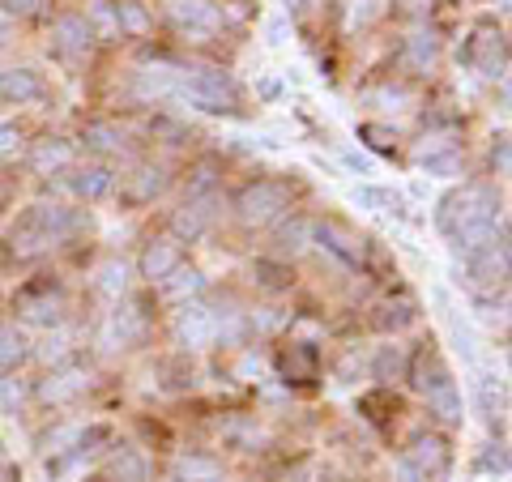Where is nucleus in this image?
<instances>
[{"label":"nucleus","instance_id":"obj_10","mask_svg":"<svg viewBox=\"0 0 512 482\" xmlns=\"http://www.w3.org/2000/svg\"><path fill=\"white\" fill-rule=\"evenodd\" d=\"M175 337H180V346H188V350L214 346L218 337H222V316L214 308H201V303H192V308H184L180 320H175Z\"/></svg>","mask_w":512,"mask_h":482},{"label":"nucleus","instance_id":"obj_33","mask_svg":"<svg viewBox=\"0 0 512 482\" xmlns=\"http://www.w3.org/2000/svg\"><path fill=\"white\" fill-rule=\"evenodd\" d=\"M359 137L376 154H393L397 150V133H393V128H384V124H359Z\"/></svg>","mask_w":512,"mask_h":482},{"label":"nucleus","instance_id":"obj_12","mask_svg":"<svg viewBox=\"0 0 512 482\" xmlns=\"http://www.w3.org/2000/svg\"><path fill=\"white\" fill-rule=\"evenodd\" d=\"M146 337V316L141 308H116L103 325V346L107 350H124V346H137Z\"/></svg>","mask_w":512,"mask_h":482},{"label":"nucleus","instance_id":"obj_24","mask_svg":"<svg viewBox=\"0 0 512 482\" xmlns=\"http://www.w3.org/2000/svg\"><path fill=\"white\" fill-rule=\"evenodd\" d=\"M222 465L214 457H180L175 461V482H218Z\"/></svg>","mask_w":512,"mask_h":482},{"label":"nucleus","instance_id":"obj_2","mask_svg":"<svg viewBox=\"0 0 512 482\" xmlns=\"http://www.w3.org/2000/svg\"><path fill=\"white\" fill-rule=\"evenodd\" d=\"M73 227H77V218L69 210H60V205H30V210L13 222L9 248H13V256L30 261V256H43L56 244H64V239L73 235Z\"/></svg>","mask_w":512,"mask_h":482},{"label":"nucleus","instance_id":"obj_13","mask_svg":"<svg viewBox=\"0 0 512 482\" xmlns=\"http://www.w3.org/2000/svg\"><path fill=\"white\" fill-rule=\"evenodd\" d=\"M278 372H282V380H291V384H312V380L320 376V355H316V346H308V342L282 346V350H278Z\"/></svg>","mask_w":512,"mask_h":482},{"label":"nucleus","instance_id":"obj_30","mask_svg":"<svg viewBox=\"0 0 512 482\" xmlns=\"http://www.w3.org/2000/svg\"><path fill=\"white\" fill-rule=\"evenodd\" d=\"M82 141H86L90 150H103V154H116V150L124 146V137H120L116 128H111V124H86Z\"/></svg>","mask_w":512,"mask_h":482},{"label":"nucleus","instance_id":"obj_37","mask_svg":"<svg viewBox=\"0 0 512 482\" xmlns=\"http://www.w3.org/2000/svg\"><path fill=\"white\" fill-rule=\"evenodd\" d=\"M303 235H308V222H295V227L282 231V252H299L303 248Z\"/></svg>","mask_w":512,"mask_h":482},{"label":"nucleus","instance_id":"obj_27","mask_svg":"<svg viewBox=\"0 0 512 482\" xmlns=\"http://www.w3.org/2000/svg\"><path fill=\"white\" fill-rule=\"evenodd\" d=\"M414 320V303L410 299H397V303H380L376 308V329H384V333H397V329H406Z\"/></svg>","mask_w":512,"mask_h":482},{"label":"nucleus","instance_id":"obj_9","mask_svg":"<svg viewBox=\"0 0 512 482\" xmlns=\"http://www.w3.org/2000/svg\"><path fill=\"white\" fill-rule=\"evenodd\" d=\"M312 235H316V244L338 256L342 265H350V269H363V265H367V239L350 231L346 222L320 218V222H312Z\"/></svg>","mask_w":512,"mask_h":482},{"label":"nucleus","instance_id":"obj_1","mask_svg":"<svg viewBox=\"0 0 512 482\" xmlns=\"http://www.w3.org/2000/svg\"><path fill=\"white\" fill-rule=\"evenodd\" d=\"M436 227L448 244H453V252L461 261L474 252H483L487 244H495V239L508 231L504 218H500V201H495V192L483 184H466V188L448 192L436 210Z\"/></svg>","mask_w":512,"mask_h":482},{"label":"nucleus","instance_id":"obj_16","mask_svg":"<svg viewBox=\"0 0 512 482\" xmlns=\"http://www.w3.org/2000/svg\"><path fill=\"white\" fill-rule=\"evenodd\" d=\"M180 265H184V252L175 239H154V244L141 252V278H150V282H163L167 273Z\"/></svg>","mask_w":512,"mask_h":482},{"label":"nucleus","instance_id":"obj_21","mask_svg":"<svg viewBox=\"0 0 512 482\" xmlns=\"http://www.w3.org/2000/svg\"><path fill=\"white\" fill-rule=\"evenodd\" d=\"M111 184H116V175H111L107 167H77V171H73V180H69V188H73L82 201H99V197H107Z\"/></svg>","mask_w":512,"mask_h":482},{"label":"nucleus","instance_id":"obj_22","mask_svg":"<svg viewBox=\"0 0 512 482\" xmlns=\"http://www.w3.org/2000/svg\"><path fill=\"white\" fill-rule=\"evenodd\" d=\"M406 64L414 73H431L440 64V39L431 35H410L406 39Z\"/></svg>","mask_w":512,"mask_h":482},{"label":"nucleus","instance_id":"obj_38","mask_svg":"<svg viewBox=\"0 0 512 482\" xmlns=\"http://www.w3.org/2000/svg\"><path fill=\"white\" fill-rule=\"evenodd\" d=\"M18 141H22V133L13 124L0 128V154H13V150H18Z\"/></svg>","mask_w":512,"mask_h":482},{"label":"nucleus","instance_id":"obj_19","mask_svg":"<svg viewBox=\"0 0 512 482\" xmlns=\"http://www.w3.org/2000/svg\"><path fill=\"white\" fill-rule=\"evenodd\" d=\"M39 94H43V82H39L35 69L0 73V99H5V103H30V99H39Z\"/></svg>","mask_w":512,"mask_h":482},{"label":"nucleus","instance_id":"obj_28","mask_svg":"<svg viewBox=\"0 0 512 482\" xmlns=\"http://www.w3.org/2000/svg\"><path fill=\"white\" fill-rule=\"evenodd\" d=\"M478 401H483V414H487L491 423L508 414V389H504L500 380H483V384H478Z\"/></svg>","mask_w":512,"mask_h":482},{"label":"nucleus","instance_id":"obj_31","mask_svg":"<svg viewBox=\"0 0 512 482\" xmlns=\"http://www.w3.org/2000/svg\"><path fill=\"white\" fill-rule=\"evenodd\" d=\"M90 30L99 26V35H107V39H116L120 35V22H116V5L111 0H90V22H86Z\"/></svg>","mask_w":512,"mask_h":482},{"label":"nucleus","instance_id":"obj_3","mask_svg":"<svg viewBox=\"0 0 512 482\" xmlns=\"http://www.w3.org/2000/svg\"><path fill=\"white\" fill-rule=\"evenodd\" d=\"M410 384H414V393H419L431 410L440 414L444 423H457L461 419V393H457V380L453 372H448V363L436 346H423L419 355L410 359Z\"/></svg>","mask_w":512,"mask_h":482},{"label":"nucleus","instance_id":"obj_5","mask_svg":"<svg viewBox=\"0 0 512 482\" xmlns=\"http://www.w3.org/2000/svg\"><path fill=\"white\" fill-rule=\"evenodd\" d=\"M461 286L478 299H491L495 291L504 295V286H508V231L495 239V244H487L483 252H474L461 261Z\"/></svg>","mask_w":512,"mask_h":482},{"label":"nucleus","instance_id":"obj_41","mask_svg":"<svg viewBox=\"0 0 512 482\" xmlns=\"http://www.w3.org/2000/svg\"><path fill=\"white\" fill-rule=\"evenodd\" d=\"M282 5H286V9H303V5H308V0H282Z\"/></svg>","mask_w":512,"mask_h":482},{"label":"nucleus","instance_id":"obj_32","mask_svg":"<svg viewBox=\"0 0 512 482\" xmlns=\"http://www.w3.org/2000/svg\"><path fill=\"white\" fill-rule=\"evenodd\" d=\"M137 90L146 94H154V99H163V94H175V73L171 69H146L141 73V82H137Z\"/></svg>","mask_w":512,"mask_h":482},{"label":"nucleus","instance_id":"obj_8","mask_svg":"<svg viewBox=\"0 0 512 482\" xmlns=\"http://www.w3.org/2000/svg\"><path fill=\"white\" fill-rule=\"evenodd\" d=\"M466 64L483 77H504L508 73V39L495 22H478L466 43Z\"/></svg>","mask_w":512,"mask_h":482},{"label":"nucleus","instance_id":"obj_26","mask_svg":"<svg viewBox=\"0 0 512 482\" xmlns=\"http://www.w3.org/2000/svg\"><path fill=\"white\" fill-rule=\"evenodd\" d=\"M26 355V333L18 325H0V367H18Z\"/></svg>","mask_w":512,"mask_h":482},{"label":"nucleus","instance_id":"obj_15","mask_svg":"<svg viewBox=\"0 0 512 482\" xmlns=\"http://www.w3.org/2000/svg\"><path fill=\"white\" fill-rule=\"evenodd\" d=\"M86 367H60V372H52L43 384H39V397L43 401H52V406H64V401H73L77 393H86Z\"/></svg>","mask_w":512,"mask_h":482},{"label":"nucleus","instance_id":"obj_17","mask_svg":"<svg viewBox=\"0 0 512 482\" xmlns=\"http://www.w3.org/2000/svg\"><path fill=\"white\" fill-rule=\"evenodd\" d=\"M90 43H94V30L86 26V18H77V13L56 18V47L64 56H86Z\"/></svg>","mask_w":512,"mask_h":482},{"label":"nucleus","instance_id":"obj_42","mask_svg":"<svg viewBox=\"0 0 512 482\" xmlns=\"http://www.w3.org/2000/svg\"><path fill=\"white\" fill-rule=\"evenodd\" d=\"M218 482H222V478H218Z\"/></svg>","mask_w":512,"mask_h":482},{"label":"nucleus","instance_id":"obj_34","mask_svg":"<svg viewBox=\"0 0 512 482\" xmlns=\"http://www.w3.org/2000/svg\"><path fill=\"white\" fill-rule=\"evenodd\" d=\"M355 201L359 205H380V214H402V197H393V192H384V188H359Z\"/></svg>","mask_w":512,"mask_h":482},{"label":"nucleus","instance_id":"obj_35","mask_svg":"<svg viewBox=\"0 0 512 482\" xmlns=\"http://www.w3.org/2000/svg\"><path fill=\"white\" fill-rule=\"evenodd\" d=\"M116 22H120V30H128V35H141V30L150 26L141 5H116Z\"/></svg>","mask_w":512,"mask_h":482},{"label":"nucleus","instance_id":"obj_18","mask_svg":"<svg viewBox=\"0 0 512 482\" xmlns=\"http://www.w3.org/2000/svg\"><path fill=\"white\" fill-rule=\"evenodd\" d=\"M73 163V146L69 141H60V137H47L39 141L35 150H30V167H35V175H56Z\"/></svg>","mask_w":512,"mask_h":482},{"label":"nucleus","instance_id":"obj_14","mask_svg":"<svg viewBox=\"0 0 512 482\" xmlns=\"http://www.w3.org/2000/svg\"><path fill=\"white\" fill-rule=\"evenodd\" d=\"M18 312L30 320V325H60L64 316V295L43 286V291H22L18 295Z\"/></svg>","mask_w":512,"mask_h":482},{"label":"nucleus","instance_id":"obj_29","mask_svg":"<svg viewBox=\"0 0 512 482\" xmlns=\"http://www.w3.org/2000/svg\"><path fill=\"white\" fill-rule=\"evenodd\" d=\"M111 478L116 482H146V461H141L133 448H120V453L111 457Z\"/></svg>","mask_w":512,"mask_h":482},{"label":"nucleus","instance_id":"obj_23","mask_svg":"<svg viewBox=\"0 0 512 482\" xmlns=\"http://www.w3.org/2000/svg\"><path fill=\"white\" fill-rule=\"evenodd\" d=\"M201 286H205V278L197 269H188V265H180V269H171L167 278H163V295L167 299H192V295H201Z\"/></svg>","mask_w":512,"mask_h":482},{"label":"nucleus","instance_id":"obj_7","mask_svg":"<svg viewBox=\"0 0 512 482\" xmlns=\"http://www.w3.org/2000/svg\"><path fill=\"white\" fill-rule=\"evenodd\" d=\"M448 465H453V448L444 436H419L410 444V453L402 461V478L406 482H444Z\"/></svg>","mask_w":512,"mask_h":482},{"label":"nucleus","instance_id":"obj_25","mask_svg":"<svg viewBox=\"0 0 512 482\" xmlns=\"http://www.w3.org/2000/svg\"><path fill=\"white\" fill-rule=\"evenodd\" d=\"M163 188H167V171L163 167H141L133 175V184H128V197L133 201H154Z\"/></svg>","mask_w":512,"mask_h":482},{"label":"nucleus","instance_id":"obj_4","mask_svg":"<svg viewBox=\"0 0 512 482\" xmlns=\"http://www.w3.org/2000/svg\"><path fill=\"white\" fill-rule=\"evenodd\" d=\"M175 94L201 111H214V116H235L239 111V86L222 69H197V73L175 77Z\"/></svg>","mask_w":512,"mask_h":482},{"label":"nucleus","instance_id":"obj_20","mask_svg":"<svg viewBox=\"0 0 512 482\" xmlns=\"http://www.w3.org/2000/svg\"><path fill=\"white\" fill-rule=\"evenodd\" d=\"M171 18L180 26H192V30H218L222 26V13L210 5V0H175Z\"/></svg>","mask_w":512,"mask_h":482},{"label":"nucleus","instance_id":"obj_39","mask_svg":"<svg viewBox=\"0 0 512 482\" xmlns=\"http://www.w3.org/2000/svg\"><path fill=\"white\" fill-rule=\"evenodd\" d=\"M0 5H5L9 13H18V18H26V13H35L43 0H0Z\"/></svg>","mask_w":512,"mask_h":482},{"label":"nucleus","instance_id":"obj_36","mask_svg":"<svg viewBox=\"0 0 512 482\" xmlns=\"http://www.w3.org/2000/svg\"><path fill=\"white\" fill-rule=\"evenodd\" d=\"M124 282H128L124 265H116V261H111V265H103V273H99V286H103L107 295H120V291H124Z\"/></svg>","mask_w":512,"mask_h":482},{"label":"nucleus","instance_id":"obj_40","mask_svg":"<svg viewBox=\"0 0 512 482\" xmlns=\"http://www.w3.org/2000/svg\"><path fill=\"white\" fill-rule=\"evenodd\" d=\"M22 397V389L13 380H0V406H13V401Z\"/></svg>","mask_w":512,"mask_h":482},{"label":"nucleus","instance_id":"obj_6","mask_svg":"<svg viewBox=\"0 0 512 482\" xmlns=\"http://www.w3.org/2000/svg\"><path fill=\"white\" fill-rule=\"evenodd\" d=\"M286 210H291V184H282V180H256L235 197V214L248 227H269Z\"/></svg>","mask_w":512,"mask_h":482},{"label":"nucleus","instance_id":"obj_11","mask_svg":"<svg viewBox=\"0 0 512 482\" xmlns=\"http://www.w3.org/2000/svg\"><path fill=\"white\" fill-rule=\"evenodd\" d=\"M218 214V192H188V201L180 205V214L171 218V231L180 239H201L205 231H210V222Z\"/></svg>","mask_w":512,"mask_h":482}]
</instances>
